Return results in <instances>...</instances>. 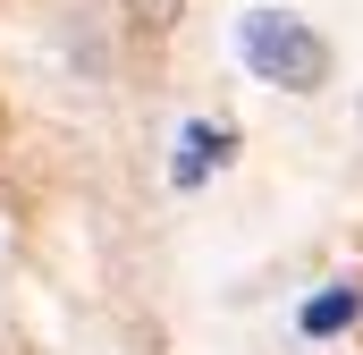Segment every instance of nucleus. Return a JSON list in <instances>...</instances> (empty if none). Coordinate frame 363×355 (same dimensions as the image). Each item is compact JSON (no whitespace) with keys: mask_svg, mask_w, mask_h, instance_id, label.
Wrapping results in <instances>:
<instances>
[{"mask_svg":"<svg viewBox=\"0 0 363 355\" xmlns=\"http://www.w3.org/2000/svg\"><path fill=\"white\" fill-rule=\"evenodd\" d=\"M228 161H237V127H228V119H186L178 127V161H169V186L194 195L203 178L228 170Z\"/></svg>","mask_w":363,"mask_h":355,"instance_id":"obj_2","label":"nucleus"},{"mask_svg":"<svg viewBox=\"0 0 363 355\" xmlns=\"http://www.w3.org/2000/svg\"><path fill=\"white\" fill-rule=\"evenodd\" d=\"M127 17H135V34H178L186 0H127Z\"/></svg>","mask_w":363,"mask_h":355,"instance_id":"obj_4","label":"nucleus"},{"mask_svg":"<svg viewBox=\"0 0 363 355\" xmlns=\"http://www.w3.org/2000/svg\"><path fill=\"white\" fill-rule=\"evenodd\" d=\"M237 68L254 85H271V93H321L338 60H330V43H321L313 17H296V9H245L237 17Z\"/></svg>","mask_w":363,"mask_h":355,"instance_id":"obj_1","label":"nucleus"},{"mask_svg":"<svg viewBox=\"0 0 363 355\" xmlns=\"http://www.w3.org/2000/svg\"><path fill=\"white\" fill-rule=\"evenodd\" d=\"M355 322H363V288H355V279H330V288L304 296V313H296L304 339H338V330H355Z\"/></svg>","mask_w":363,"mask_h":355,"instance_id":"obj_3","label":"nucleus"}]
</instances>
